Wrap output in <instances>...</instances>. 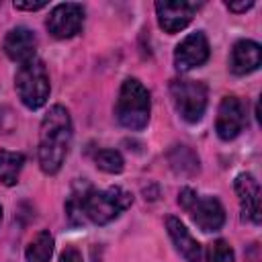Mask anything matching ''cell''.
Wrapping results in <instances>:
<instances>
[{"instance_id": "6da1fadb", "label": "cell", "mask_w": 262, "mask_h": 262, "mask_svg": "<svg viewBox=\"0 0 262 262\" xmlns=\"http://www.w3.org/2000/svg\"><path fill=\"white\" fill-rule=\"evenodd\" d=\"M72 143V119L66 106H51L39 129V164L45 174L59 172Z\"/></svg>"}, {"instance_id": "7a4b0ae2", "label": "cell", "mask_w": 262, "mask_h": 262, "mask_svg": "<svg viewBox=\"0 0 262 262\" xmlns=\"http://www.w3.org/2000/svg\"><path fill=\"white\" fill-rule=\"evenodd\" d=\"M151 111V100L147 88L137 78H127L121 86L115 115L119 123L131 131H139L147 125Z\"/></svg>"}, {"instance_id": "3957f363", "label": "cell", "mask_w": 262, "mask_h": 262, "mask_svg": "<svg viewBox=\"0 0 262 262\" xmlns=\"http://www.w3.org/2000/svg\"><path fill=\"white\" fill-rule=\"evenodd\" d=\"M131 203L133 194L121 186H111L106 190H94L92 186H88L82 201V215L92 223L104 225L117 219L125 209H129Z\"/></svg>"}, {"instance_id": "277c9868", "label": "cell", "mask_w": 262, "mask_h": 262, "mask_svg": "<svg viewBox=\"0 0 262 262\" xmlns=\"http://www.w3.org/2000/svg\"><path fill=\"white\" fill-rule=\"evenodd\" d=\"M14 88L20 102L27 108H39L49 98V74L41 59L33 57L18 66L14 76Z\"/></svg>"}, {"instance_id": "5b68a950", "label": "cell", "mask_w": 262, "mask_h": 262, "mask_svg": "<svg viewBox=\"0 0 262 262\" xmlns=\"http://www.w3.org/2000/svg\"><path fill=\"white\" fill-rule=\"evenodd\" d=\"M178 203L184 211L190 213L192 221L203 231H217L225 223L223 205L215 196H199L192 188H182L178 194Z\"/></svg>"}, {"instance_id": "8992f818", "label": "cell", "mask_w": 262, "mask_h": 262, "mask_svg": "<svg viewBox=\"0 0 262 262\" xmlns=\"http://www.w3.org/2000/svg\"><path fill=\"white\" fill-rule=\"evenodd\" d=\"M172 102L178 115L186 123H196L203 119L207 108V86L199 80H172L170 84Z\"/></svg>"}, {"instance_id": "52a82bcc", "label": "cell", "mask_w": 262, "mask_h": 262, "mask_svg": "<svg viewBox=\"0 0 262 262\" xmlns=\"http://www.w3.org/2000/svg\"><path fill=\"white\" fill-rule=\"evenodd\" d=\"M47 31L57 39H70L82 31L84 25V8L76 2L57 4L47 16Z\"/></svg>"}, {"instance_id": "ba28073f", "label": "cell", "mask_w": 262, "mask_h": 262, "mask_svg": "<svg viewBox=\"0 0 262 262\" xmlns=\"http://www.w3.org/2000/svg\"><path fill=\"white\" fill-rule=\"evenodd\" d=\"M246 125H248L246 104L237 96H225L219 104V111H217V121H215L217 135L223 141L235 139L244 131Z\"/></svg>"}, {"instance_id": "9c48e42d", "label": "cell", "mask_w": 262, "mask_h": 262, "mask_svg": "<svg viewBox=\"0 0 262 262\" xmlns=\"http://www.w3.org/2000/svg\"><path fill=\"white\" fill-rule=\"evenodd\" d=\"M199 8H201L199 2H188V0H160V2H156L158 23L170 35L182 31L192 20V16Z\"/></svg>"}, {"instance_id": "30bf717a", "label": "cell", "mask_w": 262, "mask_h": 262, "mask_svg": "<svg viewBox=\"0 0 262 262\" xmlns=\"http://www.w3.org/2000/svg\"><path fill=\"white\" fill-rule=\"evenodd\" d=\"M207 59H209V41H207L205 33H201V31L184 37L174 49V66L180 72L199 68Z\"/></svg>"}, {"instance_id": "8fae6325", "label": "cell", "mask_w": 262, "mask_h": 262, "mask_svg": "<svg viewBox=\"0 0 262 262\" xmlns=\"http://www.w3.org/2000/svg\"><path fill=\"white\" fill-rule=\"evenodd\" d=\"M235 192L242 205V219L250 223H260V184L258 180L244 172L235 178Z\"/></svg>"}, {"instance_id": "7c38bea8", "label": "cell", "mask_w": 262, "mask_h": 262, "mask_svg": "<svg viewBox=\"0 0 262 262\" xmlns=\"http://www.w3.org/2000/svg\"><path fill=\"white\" fill-rule=\"evenodd\" d=\"M4 53L12 59V61H18V63H25L29 59L35 57V51H37V37L31 29L27 27H14L6 33L4 37Z\"/></svg>"}, {"instance_id": "4fadbf2b", "label": "cell", "mask_w": 262, "mask_h": 262, "mask_svg": "<svg viewBox=\"0 0 262 262\" xmlns=\"http://www.w3.org/2000/svg\"><path fill=\"white\" fill-rule=\"evenodd\" d=\"M262 55H260V45L250 39H242L233 45L231 55H229V70L235 76H246L252 74L260 68Z\"/></svg>"}, {"instance_id": "5bb4252c", "label": "cell", "mask_w": 262, "mask_h": 262, "mask_svg": "<svg viewBox=\"0 0 262 262\" xmlns=\"http://www.w3.org/2000/svg\"><path fill=\"white\" fill-rule=\"evenodd\" d=\"M166 229H168V235H170L172 244L176 246L178 254L186 262H203L199 242L192 237V233L186 229V225L178 217H168L166 219Z\"/></svg>"}, {"instance_id": "9a60e30c", "label": "cell", "mask_w": 262, "mask_h": 262, "mask_svg": "<svg viewBox=\"0 0 262 262\" xmlns=\"http://www.w3.org/2000/svg\"><path fill=\"white\" fill-rule=\"evenodd\" d=\"M23 164H25V156L20 151L2 149L0 151V182L6 186L16 184L18 174L23 170Z\"/></svg>"}, {"instance_id": "2e32d148", "label": "cell", "mask_w": 262, "mask_h": 262, "mask_svg": "<svg viewBox=\"0 0 262 262\" xmlns=\"http://www.w3.org/2000/svg\"><path fill=\"white\" fill-rule=\"evenodd\" d=\"M51 254H53V235L43 229L39 231L27 246V262H49L51 260Z\"/></svg>"}, {"instance_id": "e0dca14e", "label": "cell", "mask_w": 262, "mask_h": 262, "mask_svg": "<svg viewBox=\"0 0 262 262\" xmlns=\"http://www.w3.org/2000/svg\"><path fill=\"white\" fill-rule=\"evenodd\" d=\"M94 162L100 170L108 172V174H119L125 166L123 162V156L117 151V149H98L94 154Z\"/></svg>"}, {"instance_id": "ac0fdd59", "label": "cell", "mask_w": 262, "mask_h": 262, "mask_svg": "<svg viewBox=\"0 0 262 262\" xmlns=\"http://www.w3.org/2000/svg\"><path fill=\"white\" fill-rule=\"evenodd\" d=\"M207 262H235L231 246L225 239L213 242L209 248V254H207Z\"/></svg>"}, {"instance_id": "d6986e66", "label": "cell", "mask_w": 262, "mask_h": 262, "mask_svg": "<svg viewBox=\"0 0 262 262\" xmlns=\"http://www.w3.org/2000/svg\"><path fill=\"white\" fill-rule=\"evenodd\" d=\"M59 262H82V254L76 248H66L59 256Z\"/></svg>"}, {"instance_id": "ffe728a7", "label": "cell", "mask_w": 262, "mask_h": 262, "mask_svg": "<svg viewBox=\"0 0 262 262\" xmlns=\"http://www.w3.org/2000/svg\"><path fill=\"white\" fill-rule=\"evenodd\" d=\"M45 6H47V2H14L16 10H41Z\"/></svg>"}, {"instance_id": "44dd1931", "label": "cell", "mask_w": 262, "mask_h": 262, "mask_svg": "<svg viewBox=\"0 0 262 262\" xmlns=\"http://www.w3.org/2000/svg\"><path fill=\"white\" fill-rule=\"evenodd\" d=\"M254 6V2L252 0H244V2H227V8L231 10V12H246V10H250Z\"/></svg>"}, {"instance_id": "7402d4cb", "label": "cell", "mask_w": 262, "mask_h": 262, "mask_svg": "<svg viewBox=\"0 0 262 262\" xmlns=\"http://www.w3.org/2000/svg\"><path fill=\"white\" fill-rule=\"evenodd\" d=\"M0 219H2V207H0Z\"/></svg>"}]
</instances>
